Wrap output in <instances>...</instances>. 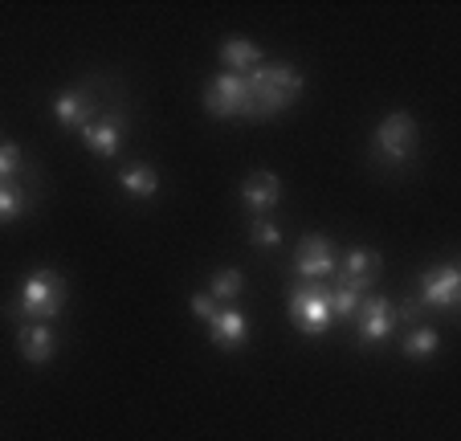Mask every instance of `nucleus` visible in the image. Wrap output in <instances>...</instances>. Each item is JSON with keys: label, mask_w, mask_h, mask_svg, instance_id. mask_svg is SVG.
I'll list each match as a JSON object with an SVG mask.
<instances>
[{"label": "nucleus", "mask_w": 461, "mask_h": 441, "mask_svg": "<svg viewBox=\"0 0 461 441\" xmlns=\"http://www.w3.org/2000/svg\"><path fill=\"white\" fill-rule=\"evenodd\" d=\"M25 188H21L17 180H0V225L5 221H17L21 213H25Z\"/></svg>", "instance_id": "a211bd4d"}, {"label": "nucleus", "mask_w": 461, "mask_h": 441, "mask_svg": "<svg viewBox=\"0 0 461 441\" xmlns=\"http://www.w3.org/2000/svg\"><path fill=\"white\" fill-rule=\"evenodd\" d=\"M380 278V253H372V250H348L339 258V282H348L351 290H359L364 294L367 286Z\"/></svg>", "instance_id": "ddd939ff"}, {"label": "nucleus", "mask_w": 461, "mask_h": 441, "mask_svg": "<svg viewBox=\"0 0 461 441\" xmlns=\"http://www.w3.org/2000/svg\"><path fill=\"white\" fill-rule=\"evenodd\" d=\"M278 197H282V184H278V176L274 172H249L245 176L241 200H245V208H249L253 216H270V208L278 205Z\"/></svg>", "instance_id": "f8f14e48"}, {"label": "nucleus", "mask_w": 461, "mask_h": 441, "mask_svg": "<svg viewBox=\"0 0 461 441\" xmlns=\"http://www.w3.org/2000/svg\"><path fill=\"white\" fill-rule=\"evenodd\" d=\"M245 87H249V119H274L303 95V74L286 61H270L253 69Z\"/></svg>", "instance_id": "f257e3e1"}, {"label": "nucleus", "mask_w": 461, "mask_h": 441, "mask_svg": "<svg viewBox=\"0 0 461 441\" xmlns=\"http://www.w3.org/2000/svg\"><path fill=\"white\" fill-rule=\"evenodd\" d=\"M249 242L258 245V250H274V245H282V229L274 225L270 216H253V225H249Z\"/></svg>", "instance_id": "412c9836"}, {"label": "nucleus", "mask_w": 461, "mask_h": 441, "mask_svg": "<svg viewBox=\"0 0 461 441\" xmlns=\"http://www.w3.org/2000/svg\"><path fill=\"white\" fill-rule=\"evenodd\" d=\"M294 270L306 278V282H322L339 270V253H335V242L322 234H306L298 242V258H294Z\"/></svg>", "instance_id": "423d86ee"}, {"label": "nucleus", "mask_w": 461, "mask_h": 441, "mask_svg": "<svg viewBox=\"0 0 461 441\" xmlns=\"http://www.w3.org/2000/svg\"><path fill=\"white\" fill-rule=\"evenodd\" d=\"M204 111L212 119H249V87L237 74H217L204 90Z\"/></svg>", "instance_id": "39448f33"}, {"label": "nucleus", "mask_w": 461, "mask_h": 441, "mask_svg": "<svg viewBox=\"0 0 461 441\" xmlns=\"http://www.w3.org/2000/svg\"><path fill=\"white\" fill-rule=\"evenodd\" d=\"M241 290H245L241 270H217V274H212V282H209V294L217 299V303H233Z\"/></svg>", "instance_id": "aec40b11"}, {"label": "nucleus", "mask_w": 461, "mask_h": 441, "mask_svg": "<svg viewBox=\"0 0 461 441\" xmlns=\"http://www.w3.org/2000/svg\"><path fill=\"white\" fill-rule=\"evenodd\" d=\"M221 61H225V74L249 78L253 69L261 66V50L249 41V37H229V41L221 45Z\"/></svg>", "instance_id": "2eb2a0df"}, {"label": "nucleus", "mask_w": 461, "mask_h": 441, "mask_svg": "<svg viewBox=\"0 0 461 441\" xmlns=\"http://www.w3.org/2000/svg\"><path fill=\"white\" fill-rule=\"evenodd\" d=\"M392 307L388 299H380V294H367V299H359L356 315H359V339H364L367 347H380L384 339L392 335V327H396V319H392Z\"/></svg>", "instance_id": "6e6552de"}, {"label": "nucleus", "mask_w": 461, "mask_h": 441, "mask_svg": "<svg viewBox=\"0 0 461 441\" xmlns=\"http://www.w3.org/2000/svg\"><path fill=\"white\" fill-rule=\"evenodd\" d=\"M420 303L437 307V311H453L461 303V270L457 266H437L420 282Z\"/></svg>", "instance_id": "1a4fd4ad"}, {"label": "nucleus", "mask_w": 461, "mask_h": 441, "mask_svg": "<svg viewBox=\"0 0 461 441\" xmlns=\"http://www.w3.org/2000/svg\"><path fill=\"white\" fill-rule=\"evenodd\" d=\"M209 335L221 352H237L249 339V323H245V315L233 303H217V311L209 315Z\"/></svg>", "instance_id": "9b49d317"}, {"label": "nucleus", "mask_w": 461, "mask_h": 441, "mask_svg": "<svg viewBox=\"0 0 461 441\" xmlns=\"http://www.w3.org/2000/svg\"><path fill=\"white\" fill-rule=\"evenodd\" d=\"M437 347H441V335L433 327H417L404 339V355L409 360H429V355H437Z\"/></svg>", "instance_id": "6ab92c4d"}, {"label": "nucleus", "mask_w": 461, "mask_h": 441, "mask_svg": "<svg viewBox=\"0 0 461 441\" xmlns=\"http://www.w3.org/2000/svg\"><path fill=\"white\" fill-rule=\"evenodd\" d=\"M17 352H21V360H29V363H45L58 352V335H53L50 323H21Z\"/></svg>", "instance_id": "4468645a"}, {"label": "nucleus", "mask_w": 461, "mask_h": 441, "mask_svg": "<svg viewBox=\"0 0 461 441\" xmlns=\"http://www.w3.org/2000/svg\"><path fill=\"white\" fill-rule=\"evenodd\" d=\"M61 307H66V278L58 270H33L17 286V299H13L9 315L25 323H50Z\"/></svg>", "instance_id": "f03ea898"}, {"label": "nucleus", "mask_w": 461, "mask_h": 441, "mask_svg": "<svg viewBox=\"0 0 461 441\" xmlns=\"http://www.w3.org/2000/svg\"><path fill=\"white\" fill-rule=\"evenodd\" d=\"M119 188L127 192L131 200H148V197H156V188H159V172L151 164H131V168H122Z\"/></svg>", "instance_id": "dca6fc26"}, {"label": "nucleus", "mask_w": 461, "mask_h": 441, "mask_svg": "<svg viewBox=\"0 0 461 441\" xmlns=\"http://www.w3.org/2000/svg\"><path fill=\"white\" fill-rule=\"evenodd\" d=\"M103 115V98H98V87H78V90H66V95H58V103H53V119H58V127H86L90 119H98Z\"/></svg>", "instance_id": "0eeeda50"}, {"label": "nucleus", "mask_w": 461, "mask_h": 441, "mask_svg": "<svg viewBox=\"0 0 461 441\" xmlns=\"http://www.w3.org/2000/svg\"><path fill=\"white\" fill-rule=\"evenodd\" d=\"M21 147L9 143V139H0V180H17L21 176Z\"/></svg>", "instance_id": "4be33fe9"}, {"label": "nucleus", "mask_w": 461, "mask_h": 441, "mask_svg": "<svg viewBox=\"0 0 461 441\" xmlns=\"http://www.w3.org/2000/svg\"><path fill=\"white\" fill-rule=\"evenodd\" d=\"M359 299H364V294H359V290H351L348 282H335L331 290H327V303H331V319H335V323H343V319H356V307H359Z\"/></svg>", "instance_id": "f3484780"}, {"label": "nucleus", "mask_w": 461, "mask_h": 441, "mask_svg": "<svg viewBox=\"0 0 461 441\" xmlns=\"http://www.w3.org/2000/svg\"><path fill=\"white\" fill-rule=\"evenodd\" d=\"M122 131H127V123H122V111H103L98 119H90L86 127H82V139H86V147L95 152V156L111 160L114 152L122 147Z\"/></svg>", "instance_id": "9d476101"}, {"label": "nucleus", "mask_w": 461, "mask_h": 441, "mask_svg": "<svg viewBox=\"0 0 461 441\" xmlns=\"http://www.w3.org/2000/svg\"><path fill=\"white\" fill-rule=\"evenodd\" d=\"M417 143H420L417 119L409 111H392L372 135V160L380 168H404L417 156Z\"/></svg>", "instance_id": "7ed1b4c3"}, {"label": "nucleus", "mask_w": 461, "mask_h": 441, "mask_svg": "<svg viewBox=\"0 0 461 441\" xmlns=\"http://www.w3.org/2000/svg\"><path fill=\"white\" fill-rule=\"evenodd\" d=\"M290 323H294L303 335H322L331 327V303H327V286L319 282H303L290 290Z\"/></svg>", "instance_id": "20e7f679"}]
</instances>
